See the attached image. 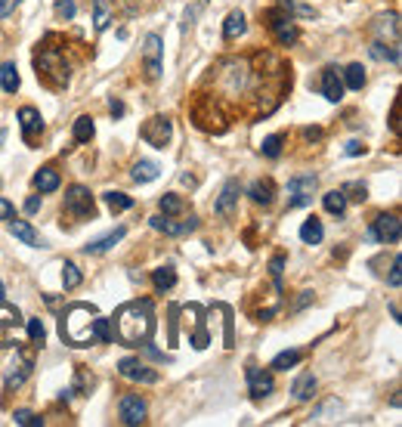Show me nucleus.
I'll return each mask as SVG.
<instances>
[{
	"instance_id": "nucleus-5",
	"label": "nucleus",
	"mask_w": 402,
	"mask_h": 427,
	"mask_svg": "<svg viewBox=\"0 0 402 427\" xmlns=\"http://www.w3.org/2000/svg\"><path fill=\"white\" fill-rule=\"evenodd\" d=\"M266 28L273 31L278 46H294L297 41H301V31H297V25H294V16H288L282 6L266 9Z\"/></svg>"
},
{
	"instance_id": "nucleus-15",
	"label": "nucleus",
	"mask_w": 402,
	"mask_h": 427,
	"mask_svg": "<svg viewBox=\"0 0 402 427\" xmlns=\"http://www.w3.org/2000/svg\"><path fill=\"white\" fill-rule=\"evenodd\" d=\"M220 84L229 96H238L248 84V62H226L223 65V74H220Z\"/></svg>"
},
{
	"instance_id": "nucleus-2",
	"label": "nucleus",
	"mask_w": 402,
	"mask_h": 427,
	"mask_svg": "<svg viewBox=\"0 0 402 427\" xmlns=\"http://www.w3.org/2000/svg\"><path fill=\"white\" fill-rule=\"evenodd\" d=\"M155 334V310L149 301H130L115 313V338L124 347H143Z\"/></svg>"
},
{
	"instance_id": "nucleus-53",
	"label": "nucleus",
	"mask_w": 402,
	"mask_h": 427,
	"mask_svg": "<svg viewBox=\"0 0 402 427\" xmlns=\"http://www.w3.org/2000/svg\"><path fill=\"white\" fill-rule=\"evenodd\" d=\"M390 127H393V134H399V106H393V115H390Z\"/></svg>"
},
{
	"instance_id": "nucleus-25",
	"label": "nucleus",
	"mask_w": 402,
	"mask_h": 427,
	"mask_svg": "<svg viewBox=\"0 0 402 427\" xmlns=\"http://www.w3.org/2000/svg\"><path fill=\"white\" fill-rule=\"evenodd\" d=\"M316 387H319V381H316V375H313V371H303V375L294 381L291 393H294V399H297V403H306V399H313Z\"/></svg>"
},
{
	"instance_id": "nucleus-45",
	"label": "nucleus",
	"mask_w": 402,
	"mask_h": 427,
	"mask_svg": "<svg viewBox=\"0 0 402 427\" xmlns=\"http://www.w3.org/2000/svg\"><path fill=\"white\" fill-rule=\"evenodd\" d=\"M387 282L393 285V288L402 285V260H399V254L393 257V266H390V278H387Z\"/></svg>"
},
{
	"instance_id": "nucleus-36",
	"label": "nucleus",
	"mask_w": 402,
	"mask_h": 427,
	"mask_svg": "<svg viewBox=\"0 0 402 427\" xmlns=\"http://www.w3.org/2000/svg\"><path fill=\"white\" fill-rule=\"evenodd\" d=\"M93 134H96V127H93V118L90 115H81L78 121H74V143H90Z\"/></svg>"
},
{
	"instance_id": "nucleus-46",
	"label": "nucleus",
	"mask_w": 402,
	"mask_h": 427,
	"mask_svg": "<svg viewBox=\"0 0 402 427\" xmlns=\"http://www.w3.org/2000/svg\"><path fill=\"white\" fill-rule=\"evenodd\" d=\"M201 9H204V4H195L192 9H186V16H183V31H189V25L195 22V16H199Z\"/></svg>"
},
{
	"instance_id": "nucleus-12",
	"label": "nucleus",
	"mask_w": 402,
	"mask_h": 427,
	"mask_svg": "<svg viewBox=\"0 0 402 427\" xmlns=\"http://www.w3.org/2000/svg\"><path fill=\"white\" fill-rule=\"evenodd\" d=\"M19 322L22 316L13 303H6V297L0 301V347H13L16 343V334H19Z\"/></svg>"
},
{
	"instance_id": "nucleus-23",
	"label": "nucleus",
	"mask_w": 402,
	"mask_h": 427,
	"mask_svg": "<svg viewBox=\"0 0 402 427\" xmlns=\"http://www.w3.org/2000/svg\"><path fill=\"white\" fill-rule=\"evenodd\" d=\"M186 313L192 316V338H189L192 347H195V350H204V347L211 343V334H208V328L201 325V310H199V306H186Z\"/></svg>"
},
{
	"instance_id": "nucleus-54",
	"label": "nucleus",
	"mask_w": 402,
	"mask_h": 427,
	"mask_svg": "<svg viewBox=\"0 0 402 427\" xmlns=\"http://www.w3.org/2000/svg\"><path fill=\"white\" fill-rule=\"evenodd\" d=\"M0 301H4V282H0Z\"/></svg>"
},
{
	"instance_id": "nucleus-38",
	"label": "nucleus",
	"mask_w": 402,
	"mask_h": 427,
	"mask_svg": "<svg viewBox=\"0 0 402 427\" xmlns=\"http://www.w3.org/2000/svg\"><path fill=\"white\" fill-rule=\"evenodd\" d=\"M158 208H161L164 217H176V214H183V199L176 192H167V195H161Z\"/></svg>"
},
{
	"instance_id": "nucleus-52",
	"label": "nucleus",
	"mask_w": 402,
	"mask_h": 427,
	"mask_svg": "<svg viewBox=\"0 0 402 427\" xmlns=\"http://www.w3.org/2000/svg\"><path fill=\"white\" fill-rule=\"evenodd\" d=\"M303 139L316 143V139H322V130H319V127H306V130H303Z\"/></svg>"
},
{
	"instance_id": "nucleus-22",
	"label": "nucleus",
	"mask_w": 402,
	"mask_h": 427,
	"mask_svg": "<svg viewBox=\"0 0 402 427\" xmlns=\"http://www.w3.org/2000/svg\"><path fill=\"white\" fill-rule=\"evenodd\" d=\"M127 236V229L124 226H118L115 232H109V236H102V238H93V241H87V245H84V254H106V251H111L118 245L121 238Z\"/></svg>"
},
{
	"instance_id": "nucleus-8",
	"label": "nucleus",
	"mask_w": 402,
	"mask_h": 427,
	"mask_svg": "<svg viewBox=\"0 0 402 427\" xmlns=\"http://www.w3.org/2000/svg\"><path fill=\"white\" fill-rule=\"evenodd\" d=\"M402 236V223L396 214H381V217L371 223V229L366 232L368 241H384V245H396Z\"/></svg>"
},
{
	"instance_id": "nucleus-11",
	"label": "nucleus",
	"mask_w": 402,
	"mask_h": 427,
	"mask_svg": "<svg viewBox=\"0 0 402 427\" xmlns=\"http://www.w3.org/2000/svg\"><path fill=\"white\" fill-rule=\"evenodd\" d=\"M118 415H121V424L136 427V424L146 421L149 406H146V399L139 396V393H124V396L118 399Z\"/></svg>"
},
{
	"instance_id": "nucleus-47",
	"label": "nucleus",
	"mask_w": 402,
	"mask_h": 427,
	"mask_svg": "<svg viewBox=\"0 0 402 427\" xmlns=\"http://www.w3.org/2000/svg\"><path fill=\"white\" fill-rule=\"evenodd\" d=\"M343 152H347L350 158H356V155H366V146H362L359 139H350V143H347V149H343Z\"/></svg>"
},
{
	"instance_id": "nucleus-13",
	"label": "nucleus",
	"mask_w": 402,
	"mask_h": 427,
	"mask_svg": "<svg viewBox=\"0 0 402 427\" xmlns=\"http://www.w3.org/2000/svg\"><path fill=\"white\" fill-rule=\"evenodd\" d=\"M248 390H251V399H266V396H273V390H276L273 368L248 366Z\"/></svg>"
},
{
	"instance_id": "nucleus-39",
	"label": "nucleus",
	"mask_w": 402,
	"mask_h": 427,
	"mask_svg": "<svg viewBox=\"0 0 402 427\" xmlns=\"http://www.w3.org/2000/svg\"><path fill=\"white\" fill-rule=\"evenodd\" d=\"M84 282V276H81V269L71 263V260H65L62 263V288L65 291H71V288H78Z\"/></svg>"
},
{
	"instance_id": "nucleus-41",
	"label": "nucleus",
	"mask_w": 402,
	"mask_h": 427,
	"mask_svg": "<svg viewBox=\"0 0 402 427\" xmlns=\"http://www.w3.org/2000/svg\"><path fill=\"white\" fill-rule=\"evenodd\" d=\"M13 421H16L19 427H41L44 418H37L34 412H28V408H16V412H13Z\"/></svg>"
},
{
	"instance_id": "nucleus-7",
	"label": "nucleus",
	"mask_w": 402,
	"mask_h": 427,
	"mask_svg": "<svg viewBox=\"0 0 402 427\" xmlns=\"http://www.w3.org/2000/svg\"><path fill=\"white\" fill-rule=\"evenodd\" d=\"M161 65H164V41L161 34H146L143 41V69H146V78L149 81H158L161 78Z\"/></svg>"
},
{
	"instance_id": "nucleus-49",
	"label": "nucleus",
	"mask_w": 402,
	"mask_h": 427,
	"mask_svg": "<svg viewBox=\"0 0 402 427\" xmlns=\"http://www.w3.org/2000/svg\"><path fill=\"white\" fill-rule=\"evenodd\" d=\"M19 4H22V0H0V19H6Z\"/></svg>"
},
{
	"instance_id": "nucleus-1",
	"label": "nucleus",
	"mask_w": 402,
	"mask_h": 427,
	"mask_svg": "<svg viewBox=\"0 0 402 427\" xmlns=\"http://www.w3.org/2000/svg\"><path fill=\"white\" fill-rule=\"evenodd\" d=\"M59 334L69 347H90V343H109L111 328L109 319L96 313V306L90 303H74L59 322Z\"/></svg>"
},
{
	"instance_id": "nucleus-42",
	"label": "nucleus",
	"mask_w": 402,
	"mask_h": 427,
	"mask_svg": "<svg viewBox=\"0 0 402 427\" xmlns=\"http://www.w3.org/2000/svg\"><path fill=\"white\" fill-rule=\"evenodd\" d=\"M28 338H31L34 347H44L46 331H44V322L41 319H28Z\"/></svg>"
},
{
	"instance_id": "nucleus-29",
	"label": "nucleus",
	"mask_w": 402,
	"mask_h": 427,
	"mask_svg": "<svg viewBox=\"0 0 402 427\" xmlns=\"http://www.w3.org/2000/svg\"><path fill=\"white\" fill-rule=\"evenodd\" d=\"M0 87H4V93H16L19 87H22V78H19L16 62H4V65H0Z\"/></svg>"
},
{
	"instance_id": "nucleus-35",
	"label": "nucleus",
	"mask_w": 402,
	"mask_h": 427,
	"mask_svg": "<svg viewBox=\"0 0 402 427\" xmlns=\"http://www.w3.org/2000/svg\"><path fill=\"white\" fill-rule=\"evenodd\" d=\"M301 359H303L301 350H285V353H278V356L269 362V368H273V371H288V368H294Z\"/></svg>"
},
{
	"instance_id": "nucleus-17",
	"label": "nucleus",
	"mask_w": 402,
	"mask_h": 427,
	"mask_svg": "<svg viewBox=\"0 0 402 427\" xmlns=\"http://www.w3.org/2000/svg\"><path fill=\"white\" fill-rule=\"evenodd\" d=\"M16 118H19V127H22L25 143H34L37 134H44V118H41V111H37L34 106H22Z\"/></svg>"
},
{
	"instance_id": "nucleus-33",
	"label": "nucleus",
	"mask_w": 402,
	"mask_h": 427,
	"mask_svg": "<svg viewBox=\"0 0 402 427\" xmlns=\"http://www.w3.org/2000/svg\"><path fill=\"white\" fill-rule=\"evenodd\" d=\"M366 81H368V74H366V69H362L359 62H353V65H347V69H343V87L362 90V87H366Z\"/></svg>"
},
{
	"instance_id": "nucleus-31",
	"label": "nucleus",
	"mask_w": 402,
	"mask_h": 427,
	"mask_svg": "<svg viewBox=\"0 0 402 427\" xmlns=\"http://www.w3.org/2000/svg\"><path fill=\"white\" fill-rule=\"evenodd\" d=\"M111 4L109 0H93V28L96 31H106V28L111 25Z\"/></svg>"
},
{
	"instance_id": "nucleus-44",
	"label": "nucleus",
	"mask_w": 402,
	"mask_h": 427,
	"mask_svg": "<svg viewBox=\"0 0 402 427\" xmlns=\"http://www.w3.org/2000/svg\"><path fill=\"white\" fill-rule=\"evenodd\" d=\"M74 13H78L74 0H56V16L59 19H74Z\"/></svg>"
},
{
	"instance_id": "nucleus-21",
	"label": "nucleus",
	"mask_w": 402,
	"mask_h": 427,
	"mask_svg": "<svg viewBox=\"0 0 402 427\" xmlns=\"http://www.w3.org/2000/svg\"><path fill=\"white\" fill-rule=\"evenodd\" d=\"M248 195H251V201H254V204H263V208H269V204L276 201V183L269 180V176H266V180H254V183L248 186Z\"/></svg>"
},
{
	"instance_id": "nucleus-40",
	"label": "nucleus",
	"mask_w": 402,
	"mask_h": 427,
	"mask_svg": "<svg viewBox=\"0 0 402 427\" xmlns=\"http://www.w3.org/2000/svg\"><path fill=\"white\" fill-rule=\"evenodd\" d=\"M282 146H285V136L273 134V136H266L263 143H260V152H263L266 158H278V155H282Z\"/></svg>"
},
{
	"instance_id": "nucleus-20",
	"label": "nucleus",
	"mask_w": 402,
	"mask_h": 427,
	"mask_svg": "<svg viewBox=\"0 0 402 427\" xmlns=\"http://www.w3.org/2000/svg\"><path fill=\"white\" fill-rule=\"evenodd\" d=\"M9 236H16L19 241H22V245H28V248H41L44 245V238L37 236L34 232V226L28 220H9Z\"/></svg>"
},
{
	"instance_id": "nucleus-37",
	"label": "nucleus",
	"mask_w": 402,
	"mask_h": 427,
	"mask_svg": "<svg viewBox=\"0 0 402 427\" xmlns=\"http://www.w3.org/2000/svg\"><path fill=\"white\" fill-rule=\"evenodd\" d=\"M102 199H106V204H109L111 214H121V211H130V208H134V199H130V195H124V192H106Z\"/></svg>"
},
{
	"instance_id": "nucleus-26",
	"label": "nucleus",
	"mask_w": 402,
	"mask_h": 427,
	"mask_svg": "<svg viewBox=\"0 0 402 427\" xmlns=\"http://www.w3.org/2000/svg\"><path fill=\"white\" fill-rule=\"evenodd\" d=\"M59 183H62V176L56 167H41V171L34 174V189L37 192H56L59 189Z\"/></svg>"
},
{
	"instance_id": "nucleus-34",
	"label": "nucleus",
	"mask_w": 402,
	"mask_h": 427,
	"mask_svg": "<svg viewBox=\"0 0 402 427\" xmlns=\"http://www.w3.org/2000/svg\"><path fill=\"white\" fill-rule=\"evenodd\" d=\"M152 285H155V291H171V288L176 285V269L174 266H158L152 273Z\"/></svg>"
},
{
	"instance_id": "nucleus-28",
	"label": "nucleus",
	"mask_w": 402,
	"mask_h": 427,
	"mask_svg": "<svg viewBox=\"0 0 402 427\" xmlns=\"http://www.w3.org/2000/svg\"><path fill=\"white\" fill-rule=\"evenodd\" d=\"M368 53L375 56V59H381V62H393V65H399V59H402V53H399V44H384V41H375L368 46Z\"/></svg>"
},
{
	"instance_id": "nucleus-14",
	"label": "nucleus",
	"mask_w": 402,
	"mask_h": 427,
	"mask_svg": "<svg viewBox=\"0 0 402 427\" xmlns=\"http://www.w3.org/2000/svg\"><path fill=\"white\" fill-rule=\"evenodd\" d=\"M118 371H121V378H127V381H139V384H158V371L149 368L146 362L136 359V356L121 359L118 362Z\"/></svg>"
},
{
	"instance_id": "nucleus-32",
	"label": "nucleus",
	"mask_w": 402,
	"mask_h": 427,
	"mask_svg": "<svg viewBox=\"0 0 402 427\" xmlns=\"http://www.w3.org/2000/svg\"><path fill=\"white\" fill-rule=\"evenodd\" d=\"M325 238V229H322V220H303V226H301V241L303 245H319V241Z\"/></svg>"
},
{
	"instance_id": "nucleus-50",
	"label": "nucleus",
	"mask_w": 402,
	"mask_h": 427,
	"mask_svg": "<svg viewBox=\"0 0 402 427\" xmlns=\"http://www.w3.org/2000/svg\"><path fill=\"white\" fill-rule=\"evenodd\" d=\"M109 111H111V118H124V102H121V99H111L109 102Z\"/></svg>"
},
{
	"instance_id": "nucleus-18",
	"label": "nucleus",
	"mask_w": 402,
	"mask_h": 427,
	"mask_svg": "<svg viewBox=\"0 0 402 427\" xmlns=\"http://www.w3.org/2000/svg\"><path fill=\"white\" fill-rule=\"evenodd\" d=\"M238 195H241V183L238 180H226V183H223V189H220V195H217L213 211H217L220 217H232V214H236V204H238Z\"/></svg>"
},
{
	"instance_id": "nucleus-43",
	"label": "nucleus",
	"mask_w": 402,
	"mask_h": 427,
	"mask_svg": "<svg viewBox=\"0 0 402 427\" xmlns=\"http://www.w3.org/2000/svg\"><path fill=\"white\" fill-rule=\"evenodd\" d=\"M282 266H285V257L282 254L269 260V276H273V282H276V291H282Z\"/></svg>"
},
{
	"instance_id": "nucleus-10",
	"label": "nucleus",
	"mask_w": 402,
	"mask_h": 427,
	"mask_svg": "<svg viewBox=\"0 0 402 427\" xmlns=\"http://www.w3.org/2000/svg\"><path fill=\"white\" fill-rule=\"evenodd\" d=\"M31 371H34V356L28 350L22 353H16V359L6 366V393H13V390H19L25 384L28 378H31Z\"/></svg>"
},
{
	"instance_id": "nucleus-4",
	"label": "nucleus",
	"mask_w": 402,
	"mask_h": 427,
	"mask_svg": "<svg viewBox=\"0 0 402 427\" xmlns=\"http://www.w3.org/2000/svg\"><path fill=\"white\" fill-rule=\"evenodd\" d=\"M65 214H69L71 220H93L96 217V201H93V192L87 186L74 183L65 189V201H62Z\"/></svg>"
},
{
	"instance_id": "nucleus-9",
	"label": "nucleus",
	"mask_w": 402,
	"mask_h": 427,
	"mask_svg": "<svg viewBox=\"0 0 402 427\" xmlns=\"http://www.w3.org/2000/svg\"><path fill=\"white\" fill-rule=\"evenodd\" d=\"M171 134H174V124H171V118H164V115L149 118L143 124V130H139L143 143H149L152 149H164L167 143H171Z\"/></svg>"
},
{
	"instance_id": "nucleus-27",
	"label": "nucleus",
	"mask_w": 402,
	"mask_h": 427,
	"mask_svg": "<svg viewBox=\"0 0 402 427\" xmlns=\"http://www.w3.org/2000/svg\"><path fill=\"white\" fill-rule=\"evenodd\" d=\"M322 204H325V211H328L331 217H343V214H347V195H343L341 189L325 192L322 195Z\"/></svg>"
},
{
	"instance_id": "nucleus-6",
	"label": "nucleus",
	"mask_w": 402,
	"mask_h": 427,
	"mask_svg": "<svg viewBox=\"0 0 402 427\" xmlns=\"http://www.w3.org/2000/svg\"><path fill=\"white\" fill-rule=\"evenodd\" d=\"M319 189V176L316 174H297L288 180V208H306L313 204V192Z\"/></svg>"
},
{
	"instance_id": "nucleus-3",
	"label": "nucleus",
	"mask_w": 402,
	"mask_h": 427,
	"mask_svg": "<svg viewBox=\"0 0 402 427\" xmlns=\"http://www.w3.org/2000/svg\"><path fill=\"white\" fill-rule=\"evenodd\" d=\"M34 69H37V78H41L46 87H65V84H69V65H65L59 46L44 44L34 56Z\"/></svg>"
},
{
	"instance_id": "nucleus-51",
	"label": "nucleus",
	"mask_w": 402,
	"mask_h": 427,
	"mask_svg": "<svg viewBox=\"0 0 402 427\" xmlns=\"http://www.w3.org/2000/svg\"><path fill=\"white\" fill-rule=\"evenodd\" d=\"M37 211H41V195H31L25 201V214H37Z\"/></svg>"
},
{
	"instance_id": "nucleus-16",
	"label": "nucleus",
	"mask_w": 402,
	"mask_h": 427,
	"mask_svg": "<svg viewBox=\"0 0 402 427\" xmlns=\"http://www.w3.org/2000/svg\"><path fill=\"white\" fill-rule=\"evenodd\" d=\"M149 226L158 229V232H164V236H186V232L199 229V217L174 220V217H164V214H155V217H149Z\"/></svg>"
},
{
	"instance_id": "nucleus-24",
	"label": "nucleus",
	"mask_w": 402,
	"mask_h": 427,
	"mask_svg": "<svg viewBox=\"0 0 402 427\" xmlns=\"http://www.w3.org/2000/svg\"><path fill=\"white\" fill-rule=\"evenodd\" d=\"M245 31H248L245 13H241V9H232V13L226 16V22H223V37H226V41H238Z\"/></svg>"
},
{
	"instance_id": "nucleus-19",
	"label": "nucleus",
	"mask_w": 402,
	"mask_h": 427,
	"mask_svg": "<svg viewBox=\"0 0 402 427\" xmlns=\"http://www.w3.org/2000/svg\"><path fill=\"white\" fill-rule=\"evenodd\" d=\"M322 96L328 102H341L343 99V81H341V71L328 65V69H322Z\"/></svg>"
},
{
	"instance_id": "nucleus-30",
	"label": "nucleus",
	"mask_w": 402,
	"mask_h": 427,
	"mask_svg": "<svg viewBox=\"0 0 402 427\" xmlns=\"http://www.w3.org/2000/svg\"><path fill=\"white\" fill-rule=\"evenodd\" d=\"M158 174H161V167L155 161H146V158H139L134 164V171H130V176H134L136 183H152V180H158Z\"/></svg>"
},
{
	"instance_id": "nucleus-48",
	"label": "nucleus",
	"mask_w": 402,
	"mask_h": 427,
	"mask_svg": "<svg viewBox=\"0 0 402 427\" xmlns=\"http://www.w3.org/2000/svg\"><path fill=\"white\" fill-rule=\"evenodd\" d=\"M13 217H16V208L6 199H0V220H13Z\"/></svg>"
}]
</instances>
